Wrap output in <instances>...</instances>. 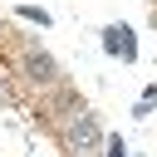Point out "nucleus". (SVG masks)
<instances>
[{
    "label": "nucleus",
    "mask_w": 157,
    "mask_h": 157,
    "mask_svg": "<svg viewBox=\"0 0 157 157\" xmlns=\"http://www.w3.org/2000/svg\"><path fill=\"white\" fill-rule=\"evenodd\" d=\"M64 142H69L74 152H93V147L103 142V128H98V118H93V113H74V123L64 128Z\"/></svg>",
    "instance_id": "f03ea898"
},
{
    "label": "nucleus",
    "mask_w": 157,
    "mask_h": 157,
    "mask_svg": "<svg viewBox=\"0 0 157 157\" xmlns=\"http://www.w3.org/2000/svg\"><path fill=\"white\" fill-rule=\"evenodd\" d=\"M103 54H113L118 64H137V29L132 25H108L103 29Z\"/></svg>",
    "instance_id": "f257e3e1"
},
{
    "label": "nucleus",
    "mask_w": 157,
    "mask_h": 157,
    "mask_svg": "<svg viewBox=\"0 0 157 157\" xmlns=\"http://www.w3.org/2000/svg\"><path fill=\"white\" fill-rule=\"evenodd\" d=\"M74 157H88V152H74Z\"/></svg>",
    "instance_id": "0eeeda50"
},
{
    "label": "nucleus",
    "mask_w": 157,
    "mask_h": 157,
    "mask_svg": "<svg viewBox=\"0 0 157 157\" xmlns=\"http://www.w3.org/2000/svg\"><path fill=\"white\" fill-rule=\"evenodd\" d=\"M20 69H25V78H29V83H59V64H54V54H49V49H25Z\"/></svg>",
    "instance_id": "7ed1b4c3"
},
{
    "label": "nucleus",
    "mask_w": 157,
    "mask_h": 157,
    "mask_svg": "<svg viewBox=\"0 0 157 157\" xmlns=\"http://www.w3.org/2000/svg\"><path fill=\"white\" fill-rule=\"evenodd\" d=\"M0 29H5V25H0Z\"/></svg>",
    "instance_id": "6e6552de"
},
{
    "label": "nucleus",
    "mask_w": 157,
    "mask_h": 157,
    "mask_svg": "<svg viewBox=\"0 0 157 157\" xmlns=\"http://www.w3.org/2000/svg\"><path fill=\"white\" fill-rule=\"evenodd\" d=\"M20 15H25L29 25H44V29L54 25V15H49V10H39V5H20Z\"/></svg>",
    "instance_id": "39448f33"
},
{
    "label": "nucleus",
    "mask_w": 157,
    "mask_h": 157,
    "mask_svg": "<svg viewBox=\"0 0 157 157\" xmlns=\"http://www.w3.org/2000/svg\"><path fill=\"white\" fill-rule=\"evenodd\" d=\"M152 108H157V83H147V88H142V98H137V108H132V118H147Z\"/></svg>",
    "instance_id": "20e7f679"
},
{
    "label": "nucleus",
    "mask_w": 157,
    "mask_h": 157,
    "mask_svg": "<svg viewBox=\"0 0 157 157\" xmlns=\"http://www.w3.org/2000/svg\"><path fill=\"white\" fill-rule=\"evenodd\" d=\"M103 157H128V142H123L118 132H108V137H103Z\"/></svg>",
    "instance_id": "423d86ee"
}]
</instances>
